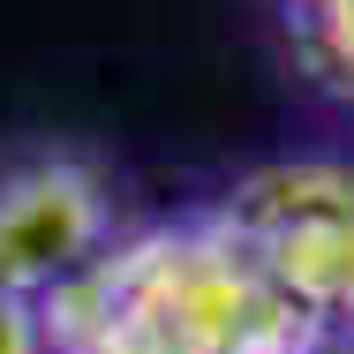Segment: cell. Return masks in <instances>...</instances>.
Masks as SVG:
<instances>
[{"mask_svg":"<svg viewBox=\"0 0 354 354\" xmlns=\"http://www.w3.org/2000/svg\"><path fill=\"white\" fill-rule=\"evenodd\" d=\"M106 249V196L75 158H46L0 181V294L46 301Z\"/></svg>","mask_w":354,"mask_h":354,"instance_id":"3957f363","label":"cell"},{"mask_svg":"<svg viewBox=\"0 0 354 354\" xmlns=\"http://www.w3.org/2000/svg\"><path fill=\"white\" fill-rule=\"evenodd\" d=\"M53 354H324V324L264 279L212 212L98 249L38 309Z\"/></svg>","mask_w":354,"mask_h":354,"instance_id":"6da1fadb","label":"cell"},{"mask_svg":"<svg viewBox=\"0 0 354 354\" xmlns=\"http://www.w3.org/2000/svg\"><path fill=\"white\" fill-rule=\"evenodd\" d=\"M294 23H301L309 61L332 68V83H347V91H354V0H301Z\"/></svg>","mask_w":354,"mask_h":354,"instance_id":"277c9868","label":"cell"},{"mask_svg":"<svg viewBox=\"0 0 354 354\" xmlns=\"http://www.w3.org/2000/svg\"><path fill=\"white\" fill-rule=\"evenodd\" d=\"M0 354H46L38 301H15V294H0Z\"/></svg>","mask_w":354,"mask_h":354,"instance_id":"5b68a950","label":"cell"},{"mask_svg":"<svg viewBox=\"0 0 354 354\" xmlns=\"http://www.w3.org/2000/svg\"><path fill=\"white\" fill-rule=\"evenodd\" d=\"M212 218L294 309H309L324 332H354V174L347 166H332V158L264 166Z\"/></svg>","mask_w":354,"mask_h":354,"instance_id":"7a4b0ae2","label":"cell"}]
</instances>
